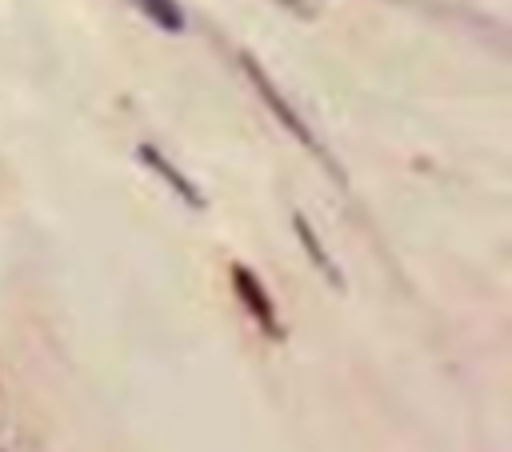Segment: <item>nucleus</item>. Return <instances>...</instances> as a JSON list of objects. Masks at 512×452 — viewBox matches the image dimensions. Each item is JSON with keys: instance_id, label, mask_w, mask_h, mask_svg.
Here are the masks:
<instances>
[{"instance_id": "nucleus-1", "label": "nucleus", "mask_w": 512, "mask_h": 452, "mask_svg": "<svg viewBox=\"0 0 512 452\" xmlns=\"http://www.w3.org/2000/svg\"><path fill=\"white\" fill-rule=\"evenodd\" d=\"M240 68H244V76L252 80L256 96H260V100L268 104V112H272V116H276V120H280V124H284V128H288V132H292V136H296V140H300V144H304V148H308L312 156H320V160L328 164V172H332L336 180H344V172L336 168V160H332V156L324 152V144H320V140L312 136V128L304 124V116H300V112H296V108H292V104H288V100L280 96V88L272 84V76H268V72H264V68H260V64H256V60H252L248 52H240Z\"/></svg>"}, {"instance_id": "nucleus-2", "label": "nucleus", "mask_w": 512, "mask_h": 452, "mask_svg": "<svg viewBox=\"0 0 512 452\" xmlns=\"http://www.w3.org/2000/svg\"><path fill=\"white\" fill-rule=\"evenodd\" d=\"M232 284H236V296L244 300V308H248V312L260 320V328H264L268 336H276V340H280L284 332H280V320H276V304L268 300L264 284H260V280H256V276H252L244 264H232Z\"/></svg>"}, {"instance_id": "nucleus-3", "label": "nucleus", "mask_w": 512, "mask_h": 452, "mask_svg": "<svg viewBox=\"0 0 512 452\" xmlns=\"http://www.w3.org/2000/svg\"><path fill=\"white\" fill-rule=\"evenodd\" d=\"M136 156H140V160H144V164H148V168H152V172H156V176H160V180H164V184H168L184 204L204 208L200 188H196V184H192V180H188V176H184V172H180V168H176V164H172L156 144H140V148H136Z\"/></svg>"}, {"instance_id": "nucleus-4", "label": "nucleus", "mask_w": 512, "mask_h": 452, "mask_svg": "<svg viewBox=\"0 0 512 452\" xmlns=\"http://www.w3.org/2000/svg\"><path fill=\"white\" fill-rule=\"evenodd\" d=\"M292 228H296V236H300V244H304L308 260H312V264H316V268H320V272H324V276H328V280H332L336 288H344V272H340V268H336V260H332V256L324 252V244H320V240L312 236V228H308V220H304L300 212L292 216Z\"/></svg>"}, {"instance_id": "nucleus-5", "label": "nucleus", "mask_w": 512, "mask_h": 452, "mask_svg": "<svg viewBox=\"0 0 512 452\" xmlns=\"http://www.w3.org/2000/svg\"><path fill=\"white\" fill-rule=\"evenodd\" d=\"M152 24H160L164 32H184V8L176 0H132Z\"/></svg>"}, {"instance_id": "nucleus-6", "label": "nucleus", "mask_w": 512, "mask_h": 452, "mask_svg": "<svg viewBox=\"0 0 512 452\" xmlns=\"http://www.w3.org/2000/svg\"><path fill=\"white\" fill-rule=\"evenodd\" d=\"M276 4H284V8H292L296 16H312L316 8H312V0H276Z\"/></svg>"}]
</instances>
